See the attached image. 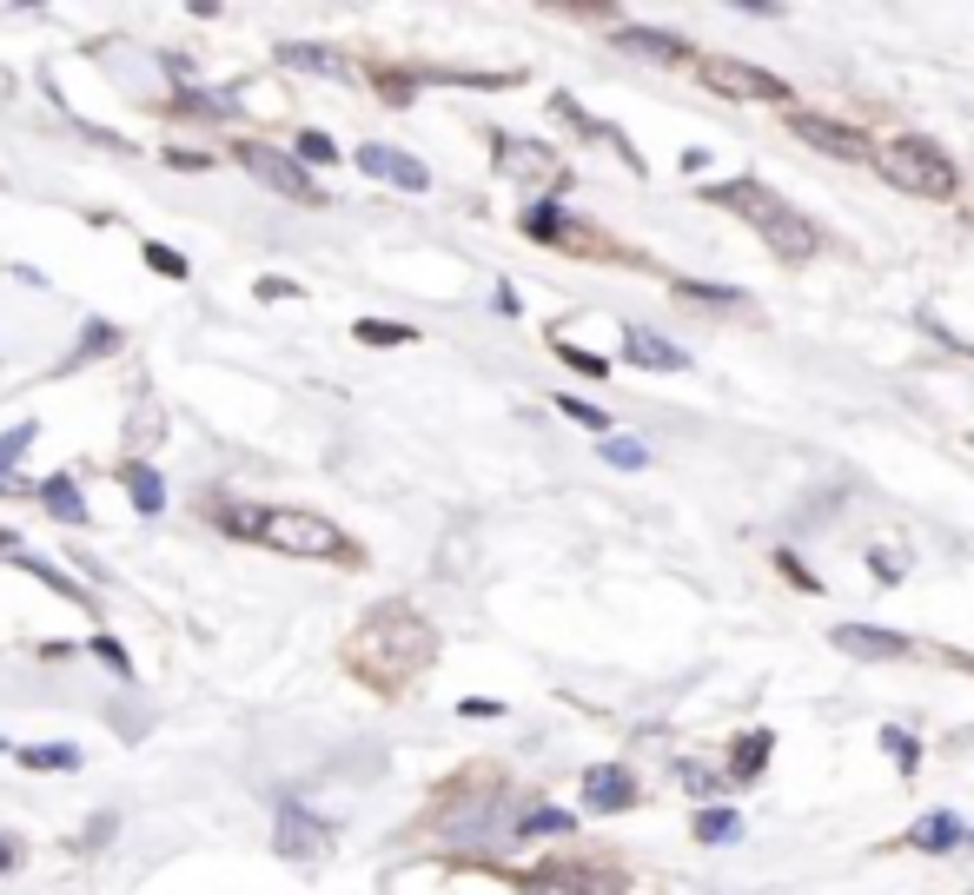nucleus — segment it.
I'll list each match as a JSON object with an SVG mask.
<instances>
[{
  "mask_svg": "<svg viewBox=\"0 0 974 895\" xmlns=\"http://www.w3.org/2000/svg\"><path fill=\"white\" fill-rule=\"evenodd\" d=\"M431 664H438V631H431V617L411 597L371 604L352 624V637H345V670L365 690H378V697H405Z\"/></svg>",
  "mask_w": 974,
  "mask_h": 895,
  "instance_id": "nucleus-1",
  "label": "nucleus"
},
{
  "mask_svg": "<svg viewBox=\"0 0 974 895\" xmlns=\"http://www.w3.org/2000/svg\"><path fill=\"white\" fill-rule=\"evenodd\" d=\"M703 199L723 206V212H736L743 226H756L763 246H769L783 266H809V259L823 252V226H816L809 212H796L783 192H769L763 179H723V186H710Z\"/></svg>",
  "mask_w": 974,
  "mask_h": 895,
  "instance_id": "nucleus-2",
  "label": "nucleus"
},
{
  "mask_svg": "<svg viewBox=\"0 0 974 895\" xmlns=\"http://www.w3.org/2000/svg\"><path fill=\"white\" fill-rule=\"evenodd\" d=\"M252 544L279 551V558H305V564H358V544L325 518V511H299V504H272L252 518Z\"/></svg>",
  "mask_w": 974,
  "mask_h": 895,
  "instance_id": "nucleus-3",
  "label": "nucleus"
},
{
  "mask_svg": "<svg viewBox=\"0 0 974 895\" xmlns=\"http://www.w3.org/2000/svg\"><path fill=\"white\" fill-rule=\"evenodd\" d=\"M869 166H876L896 192H909V199H955V186H962L955 159H949L935 139H922V133H896L889 146H876Z\"/></svg>",
  "mask_w": 974,
  "mask_h": 895,
  "instance_id": "nucleus-4",
  "label": "nucleus"
},
{
  "mask_svg": "<svg viewBox=\"0 0 974 895\" xmlns=\"http://www.w3.org/2000/svg\"><path fill=\"white\" fill-rule=\"evenodd\" d=\"M517 226H524L537 246H557V252H577V259H597V266H643V252H630L624 239H610V232H597V226H584V219H570L557 199L524 206Z\"/></svg>",
  "mask_w": 974,
  "mask_h": 895,
  "instance_id": "nucleus-5",
  "label": "nucleus"
},
{
  "mask_svg": "<svg viewBox=\"0 0 974 895\" xmlns=\"http://www.w3.org/2000/svg\"><path fill=\"white\" fill-rule=\"evenodd\" d=\"M517 889L524 895H624V863L597 856V850H564V856L524 870Z\"/></svg>",
  "mask_w": 974,
  "mask_h": 895,
  "instance_id": "nucleus-6",
  "label": "nucleus"
},
{
  "mask_svg": "<svg viewBox=\"0 0 974 895\" xmlns=\"http://www.w3.org/2000/svg\"><path fill=\"white\" fill-rule=\"evenodd\" d=\"M697 73H703L710 93L743 100V106H789V100H796L789 80H776V73H763V66H750V60H730V53H703Z\"/></svg>",
  "mask_w": 974,
  "mask_h": 895,
  "instance_id": "nucleus-7",
  "label": "nucleus"
},
{
  "mask_svg": "<svg viewBox=\"0 0 974 895\" xmlns=\"http://www.w3.org/2000/svg\"><path fill=\"white\" fill-rule=\"evenodd\" d=\"M239 153V166L259 179V186H272V192H285L292 206H325V192H318V179L292 159V153H279V146H265V139H239L232 146Z\"/></svg>",
  "mask_w": 974,
  "mask_h": 895,
  "instance_id": "nucleus-8",
  "label": "nucleus"
},
{
  "mask_svg": "<svg viewBox=\"0 0 974 895\" xmlns=\"http://www.w3.org/2000/svg\"><path fill=\"white\" fill-rule=\"evenodd\" d=\"M272 850L285 856V863H318L325 850H332V823L325 816H312L292 790L272 803Z\"/></svg>",
  "mask_w": 974,
  "mask_h": 895,
  "instance_id": "nucleus-9",
  "label": "nucleus"
},
{
  "mask_svg": "<svg viewBox=\"0 0 974 895\" xmlns=\"http://www.w3.org/2000/svg\"><path fill=\"white\" fill-rule=\"evenodd\" d=\"M789 133L803 146H816V153H829V159H849V166L876 159V139L862 126H849V119H829V113H789Z\"/></svg>",
  "mask_w": 974,
  "mask_h": 895,
  "instance_id": "nucleus-10",
  "label": "nucleus"
},
{
  "mask_svg": "<svg viewBox=\"0 0 974 895\" xmlns=\"http://www.w3.org/2000/svg\"><path fill=\"white\" fill-rule=\"evenodd\" d=\"M352 166H358L365 179H385V186H405V192H425V186H431V166L411 159L405 146H385V139H365V146L352 153Z\"/></svg>",
  "mask_w": 974,
  "mask_h": 895,
  "instance_id": "nucleus-11",
  "label": "nucleus"
},
{
  "mask_svg": "<svg viewBox=\"0 0 974 895\" xmlns=\"http://www.w3.org/2000/svg\"><path fill=\"white\" fill-rule=\"evenodd\" d=\"M498 173H511V179H544V186H570V166H564L551 146H537V139H504V133H498Z\"/></svg>",
  "mask_w": 974,
  "mask_h": 895,
  "instance_id": "nucleus-12",
  "label": "nucleus"
},
{
  "mask_svg": "<svg viewBox=\"0 0 974 895\" xmlns=\"http://www.w3.org/2000/svg\"><path fill=\"white\" fill-rule=\"evenodd\" d=\"M637 803H643V790H637V777H630L624 763H590V770H584V810H590V816L637 810Z\"/></svg>",
  "mask_w": 974,
  "mask_h": 895,
  "instance_id": "nucleus-13",
  "label": "nucleus"
},
{
  "mask_svg": "<svg viewBox=\"0 0 974 895\" xmlns=\"http://www.w3.org/2000/svg\"><path fill=\"white\" fill-rule=\"evenodd\" d=\"M829 644H836V651H849V657H862V664L909 657V637H902V631H876V624H836V631H829Z\"/></svg>",
  "mask_w": 974,
  "mask_h": 895,
  "instance_id": "nucleus-14",
  "label": "nucleus"
},
{
  "mask_svg": "<svg viewBox=\"0 0 974 895\" xmlns=\"http://www.w3.org/2000/svg\"><path fill=\"white\" fill-rule=\"evenodd\" d=\"M624 358L643 365V372H683V365H690V352L670 345V339L650 332V325H624Z\"/></svg>",
  "mask_w": 974,
  "mask_h": 895,
  "instance_id": "nucleus-15",
  "label": "nucleus"
},
{
  "mask_svg": "<svg viewBox=\"0 0 974 895\" xmlns=\"http://www.w3.org/2000/svg\"><path fill=\"white\" fill-rule=\"evenodd\" d=\"M902 843L922 850V856H949V850H962V843H974V836H968V823H962L955 810H935V816H922Z\"/></svg>",
  "mask_w": 974,
  "mask_h": 895,
  "instance_id": "nucleus-16",
  "label": "nucleus"
},
{
  "mask_svg": "<svg viewBox=\"0 0 974 895\" xmlns=\"http://www.w3.org/2000/svg\"><path fill=\"white\" fill-rule=\"evenodd\" d=\"M113 478L126 485V498H133V511H139V518H159V511H166V478H159L146 458H126Z\"/></svg>",
  "mask_w": 974,
  "mask_h": 895,
  "instance_id": "nucleus-17",
  "label": "nucleus"
},
{
  "mask_svg": "<svg viewBox=\"0 0 974 895\" xmlns=\"http://www.w3.org/2000/svg\"><path fill=\"white\" fill-rule=\"evenodd\" d=\"M33 498L60 518V524H93L86 518V498H80V485H73V471H53V478H40L33 485Z\"/></svg>",
  "mask_w": 974,
  "mask_h": 895,
  "instance_id": "nucleus-18",
  "label": "nucleus"
},
{
  "mask_svg": "<svg viewBox=\"0 0 974 895\" xmlns=\"http://www.w3.org/2000/svg\"><path fill=\"white\" fill-rule=\"evenodd\" d=\"M617 46H624V53H643V60H670V66L690 60V40H677V33H650V27H617Z\"/></svg>",
  "mask_w": 974,
  "mask_h": 895,
  "instance_id": "nucleus-19",
  "label": "nucleus"
},
{
  "mask_svg": "<svg viewBox=\"0 0 974 895\" xmlns=\"http://www.w3.org/2000/svg\"><path fill=\"white\" fill-rule=\"evenodd\" d=\"M272 60H285V66H299V73H352V60L332 53V46H318V40H279Z\"/></svg>",
  "mask_w": 974,
  "mask_h": 895,
  "instance_id": "nucleus-20",
  "label": "nucleus"
},
{
  "mask_svg": "<svg viewBox=\"0 0 974 895\" xmlns=\"http://www.w3.org/2000/svg\"><path fill=\"white\" fill-rule=\"evenodd\" d=\"M113 352H119V325L86 319V332H80V345L60 358V372H80V365H93V358H113Z\"/></svg>",
  "mask_w": 974,
  "mask_h": 895,
  "instance_id": "nucleus-21",
  "label": "nucleus"
},
{
  "mask_svg": "<svg viewBox=\"0 0 974 895\" xmlns=\"http://www.w3.org/2000/svg\"><path fill=\"white\" fill-rule=\"evenodd\" d=\"M769 750H776V737H769V730H743V737H736V750H730V783H756V777H763V763H769Z\"/></svg>",
  "mask_w": 974,
  "mask_h": 895,
  "instance_id": "nucleus-22",
  "label": "nucleus"
},
{
  "mask_svg": "<svg viewBox=\"0 0 974 895\" xmlns=\"http://www.w3.org/2000/svg\"><path fill=\"white\" fill-rule=\"evenodd\" d=\"M517 843H537V836H577V816L570 810H551V803H537V810H524L517 816V830H511Z\"/></svg>",
  "mask_w": 974,
  "mask_h": 895,
  "instance_id": "nucleus-23",
  "label": "nucleus"
},
{
  "mask_svg": "<svg viewBox=\"0 0 974 895\" xmlns=\"http://www.w3.org/2000/svg\"><path fill=\"white\" fill-rule=\"evenodd\" d=\"M13 763L20 770H80V743H20Z\"/></svg>",
  "mask_w": 974,
  "mask_h": 895,
  "instance_id": "nucleus-24",
  "label": "nucleus"
},
{
  "mask_svg": "<svg viewBox=\"0 0 974 895\" xmlns=\"http://www.w3.org/2000/svg\"><path fill=\"white\" fill-rule=\"evenodd\" d=\"M27 445H33V418H20L13 431H0V491H27V485L13 478V465L27 458Z\"/></svg>",
  "mask_w": 974,
  "mask_h": 895,
  "instance_id": "nucleus-25",
  "label": "nucleus"
},
{
  "mask_svg": "<svg viewBox=\"0 0 974 895\" xmlns=\"http://www.w3.org/2000/svg\"><path fill=\"white\" fill-rule=\"evenodd\" d=\"M13 558H20V551H13ZM20 571H27V577H40L46 591H60V597H73V604H93V591H80V584H73V577H66L60 564H46V558H20Z\"/></svg>",
  "mask_w": 974,
  "mask_h": 895,
  "instance_id": "nucleus-26",
  "label": "nucleus"
},
{
  "mask_svg": "<svg viewBox=\"0 0 974 895\" xmlns=\"http://www.w3.org/2000/svg\"><path fill=\"white\" fill-rule=\"evenodd\" d=\"M736 836H743V816H736V810H697V843L723 850V843H736Z\"/></svg>",
  "mask_w": 974,
  "mask_h": 895,
  "instance_id": "nucleus-27",
  "label": "nucleus"
},
{
  "mask_svg": "<svg viewBox=\"0 0 974 895\" xmlns=\"http://www.w3.org/2000/svg\"><path fill=\"white\" fill-rule=\"evenodd\" d=\"M352 339H358V345H418V332L398 325V319H358Z\"/></svg>",
  "mask_w": 974,
  "mask_h": 895,
  "instance_id": "nucleus-28",
  "label": "nucleus"
},
{
  "mask_svg": "<svg viewBox=\"0 0 974 895\" xmlns=\"http://www.w3.org/2000/svg\"><path fill=\"white\" fill-rule=\"evenodd\" d=\"M139 259H146V272H159V279H186V272H192V259H186V252H172L166 239H146V246H139Z\"/></svg>",
  "mask_w": 974,
  "mask_h": 895,
  "instance_id": "nucleus-29",
  "label": "nucleus"
},
{
  "mask_svg": "<svg viewBox=\"0 0 974 895\" xmlns=\"http://www.w3.org/2000/svg\"><path fill=\"white\" fill-rule=\"evenodd\" d=\"M683 299H703V305H750V292L743 285H703V279H670Z\"/></svg>",
  "mask_w": 974,
  "mask_h": 895,
  "instance_id": "nucleus-30",
  "label": "nucleus"
},
{
  "mask_svg": "<svg viewBox=\"0 0 974 895\" xmlns=\"http://www.w3.org/2000/svg\"><path fill=\"white\" fill-rule=\"evenodd\" d=\"M551 345H557V358H564L570 372H584V378H610V358H597V352H584V345H570L564 332H551Z\"/></svg>",
  "mask_w": 974,
  "mask_h": 895,
  "instance_id": "nucleus-31",
  "label": "nucleus"
},
{
  "mask_svg": "<svg viewBox=\"0 0 974 895\" xmlns=\"http://www.w3.org/2000/svg\"><path fill=\"white\" fill-rule=\"evenodd\" d=\"M292 159H299V166H332V159H345V153H338V139H332V133H318V126H312V133H299V153H292Z\"/></svg>",
  "mask_w": 974,
  "mask_h": 895,
  "instance_id": "nucleus-32",
  "label": "nucleus"
},
{
  "mask_svg": "<svg viewBox=\"0 0 974 895\" xmlns=\"http://www.w3.org/2000/svg\"><path fill=\"white\" fill-rule=\"evenodd\" d=\"M93 657H100V664H113V677H119V684H133V657H126V644H119L113 631H100V637H93Z\"/></svg>",
  "mask_w": 974,
  "mask_h": 895,
  "instance_id": "nucleus-33",
  "label": "nucleus"
},
{
  "mask_svg": "<svg viewBox=\"0 0 974 895\" xmlns=\"http://www.w3.org/2000/svg\"><path fill=\"white\" fill-rule=\"evenodd\" d=\"M677 777L690 783V797H723V777H716V770H703L697 757H677Z\"/></svg>",
  "mask_w": 974,
  "mask_h": 895,
  "instance_id": "nucleus-34",
  "label": "nucleus"
},
{
  "mask_svg": "<svg viewBox=\"0 0 974 895\" xmlns=\"http://www.w3.org/2000/svg\"><path fill=\"white\" fill-rule=\"evenodd\" d=\"M557 412H564V418H577L584 431H610V412H597L590 398H557Z\"/></svg>",
  "mask_w": 974,
  "mask_h": 895,
  "instance_id": "nucleus-35",
  "label": "nucleus"
},
{
  "mask_svg": "<svg viewBox=\"0 0 974 895\" xmlns=\"http://www.w3.org/2000/svg\"><path fill=\"white\" fill-rule=\"evenodd\" d=\"M604 458L624 465V471H643V465H650V451H643L637 438H604Z\"/></svg>",
  "mask_w": 974,
  "mask_h": 895,
  "instance_id": "nucleus-36",
  "label": "nucleus"
},
{
  "mask_svg": "<svg viewBox=\"0 0 974 895\" xmlns=\"http://www.w3.org/2000/svg\"><path fill=\"white\" fill-rule=\"evenodd\" d=\"M882 750H889V757L902 763V777H909V770L922 763V750H915V737H909V730H882Z\"/></svg>",
  "mask_w": 974,
  "mask_h": 895,
  "instance_id": "nucleus-37",
  "label": "nucleus"
},
{
  "mask_svg": "<svg viewBox=\"0 0 974 895\" xmlns=\"http://www.w3.org/2000/svg\"><path fill=\"white\" fill-rule=\"evenodd\" d=\"M252 292L272 305V299H305V285L299 279H279V272H265V279H252Z\"/></svg>",
  "mask_w": 974,
  "mask_h": 895,
  "instance_id": "nucleus-38",
  "label": "nucleus"
},
{
  "mask_svg": "<svg viewBox=\"0 0 974 895\" xmlns=\"http://www.w3.org/2000/svg\"><path fill=\"white\" fill-rule=\"evenodd\" d=\"M776 571H783V577H789L796 591H823V577H809V571H803L796 558H789V551H776Z\"/></svg>",
  "mask_w": 974,
  "mask_h": 895,
  "instance_id": "nucleus-39",
  "label": "nucleus"
},
{
  "mask_svg": "<svg viewBox=\"0 0 974 895\" xmlns=\"http://www.w3.org/2000/svg\"><path fill=\"white\" fill-rule=\"evenodd\" d=\"M869 571H876L882 584H902V558H896V551H869Z\"/></svg>",
  "mask_w": 974,
  "mask_h": 895,
  "instance_id": "nucleus-40",
  "label": "nucleus"
},
{
  "mask_svg": "<svg viewBox=\"0 0 974 895\" xmlns=\"http://www.w3.org/2000/svg\"><path fill=\"white\" fill-rule=\"evenodd\" d=\"M166 166H179V173H206L212 159H206V153H192V146H172V153H166Z\"/></svg>",
  "mask_w": 974,
  "mask_h": 895,
  "instance_id": "nucleus-41",
  "label": "nucleus"
},
{
  "mask_svg": "<svg viewBox=\"0 0 974 895\" xmlns=\"http://www.w3.org/2000/svg\"><path fill=\"white\" fill-rule=\"evenodd\" d=\"M458 710H464V717H504V704H491V697H464Z\"/></svg>",
  "mask_w": 974,
  "mask_h": 895,
  "instance_id": "nucleus-42",
  "label": "nucleus"
},
{
  "mask_svg": "<svg viewBox=\"0 0 974 895\" xmlns=\"http://www.w3.org/2000/svg\"><path fill=\"white\" fill-rule=\"evenodd\" d=\"M7 870H20V843H13V836L0 830V876H7Z\"/></svg>",
  "mask_w": 974,
  "mask_h": 895,
  "instance_id": "nucleus-43",
  "label": "nucleus"
},
{
  "mask_svg": "<svg viewBox=\"0 0 974 895\" xmlns=\"http://www.w3.org/2000/svg\"><path fill=\"white\" fill-rule=\"evenodd\" d=\"M0 750H13V743H7V737H0Z\"/></svg>",
  "mask_w": 974,
  "mask_h": 895,
  "instance_id": "nucleus-44",
  "label": "nucleus"
}]
</instances>
